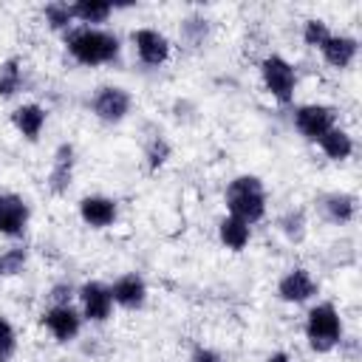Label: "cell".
<instances>
[{"mask_svg": "<svg viewBox=\"0 0 362 362\" xmlns=\"http://www.w3.org/2000/svg\"><path fill=\"white\" fill-rule=\"evenodd\" d=\"M65 51L71 59L88 68L113 65L122 54V40L107 28H90V25H74L68 34H62Z\"/></svg>", "mask_w": 362, "mask_h": 362, "instance_id": "1", "label": "cell"}, {"mask_svg": "<svg viewBox=\"0 0 362 362\" xmlns=\"http://www.w3.org/2000/svg\"><path fill=\"white\" fill-rule=\"evenodd\" d=\"M223 204H226V215H235V218L246 221L249 226H255L257 221L266 218L269 195H266V187H263V181L257 175L243 173V175H235L226 184Z\"/></svg>", "mask_w": 362, "mask_h": 362, "instance_id": "2", "label": "cell"}, {"mask_svg": "<svg viewBox=\"0 0 362 362\" xmlns=\"http://www.w3.org/2000/svg\"><path fill=\"white\" fill-rule=\"evenodd\" d=\"M305 339L308 348L317 354H328L342 342V317L334 303H317L305 314Z\"/></svg>", "mask_w": 362, "mask_h": 362, "instance_id": "3", "label": "cell"}, {"mask_svg": "<svg viewBox=\"0 0 362 362\" xmlns=\"http://www.w3.org/2000/svg\"><path fill=\"white\" fill-rule=\"evenodd\" d=\"M260 82L277 105H288L297 90V68L283 54H266L260 59Z\"/></svg>", "mask_w": 362, "mask_h": 362, "instance_id": "4", "label": "cell"}, {"mask_svg": "<svg viewBox=\"0 0 362 362\" xmlns=\"http://www.w3.org/2000/svg\"><path fill=\"white\" fill-rule=\"evenodd\" d=\"M291 124L294 130L305 139V141H320L334 124H337V113L331 105L322 102H308V105H297L291 113Z\"/></svg>", "mask_w": 362, "mask_h": 362, "instance_id": "5", "label": "cell"}, {"mask_svg": "<svg viewBox=\"0 0 362 362\" xmlns=\"http://www.w3.org/2000/svg\"><path fill=\"white\" fill-rule=\"evenodd\" d=\"M130 107H133V96L122 85H99L90 96V110L105 124H119L122 119H127Z\"/></svg>", "mask_w": 362, "mask_h": 362, "instance_id": "6", "label": "cell"}, {"mask_svg": "<svg viewBox=\"0 0 362 362\" xmlns=\"http://www.w3.org/2000/svg\"><path fill=\"white\" fill-rule=\"evenodd\" d=\"M130 42H133V51H136L139 62L147 65V68L164 65L170 59V54H173V42L167 40V34H161L158 28H150V25L133 28Z\"/></svg>", "mask_w": 362, "mask_h": 362, "instance_id": "7", "label": "cell"}, {"mask_svg": "<svg viewBox=\"0 0 362 362\" xmlns=\"http://www.w3.org/2000/svg\"><path fill=\"white\" fill-rule=\"evenodd\" d=\"M76 300H79V314L88 322H107L113 314V297H110V286L99 283V280H88L76 288Z\"/></svg>", "mask_w": 362, "mask_h": 362, "instance_id": "8", "label": "cell"}, {"mask_svg": "<svg viewBox=\"0 0 362 362\" xmlns=\"http://www.w3.org/2000/svg\"><path fill=\"white\" fill-rule=\"evenodd\" d=\"M31 221V206L17 192H0V235L3 238H23Z\"/></svg>", "mask_w": 362, "mask_h": 362, "instance_id": "9", "label": "cell"}, {"mask_svg": "<svg viewBox=\"0 0 362 362\" xmlns=\"http://www.w3.org/2000/svg\"><path fill=\"white\" fill-rule=\"evenodd\" d=\"M317 291H320V283H317V280L311 277V272L303 269V266L288 269V272L277 280V297H280L283 303H288V305H303V303L314 300Z\"/></svg>", "mask_w": 362, "mask_h": 362, "instance_id": "10", "label": "cell"}, {"mask_svg": "<svg viewBox=\"0 0 362 362\" xmlns=\"http://www.w3.org/2000/svg\"><path fill=\"white\" fill-rule=\"evenodd\" d=\"M82 314H79V308H74L71 303L68 305H48L45 311H42V325H45V331L57 339V342H74L76 337H79V331H82Z\"/></svg>", "mask_w": 362, "mask_h": 362, "instance_id": "11", "label": "cell"}, {"mask_svg": "<svg viewBox=\"0 0 362 362\" xmlns=\"http://www.w3.org/2000/svg\"><path fill=\"white\" fill-rule=\"evenodd\" d=\"M79 221L90 229H107L113 226V221L119 218V204L110 195H85L76 204Z\"/></svg>", "mask_w": 362, "mask_h": 362, "instance_id": "12", "label": "cell"}, {"mask_svg": "<svg viewBox=\"0 0 362 362\" xmlns=\"http://www.w3.org/2000/svg\"><path fill=\"white\" fill-rule=\"evenodd\" d=\"M110 297H113V305L127 308V311H139L147 303V283L141 274L124 272L110 283Z\"/></svg>", "mask_w": 362, "mask_h": 362, "instance_id": "13", "label": "cell"}, {"mask_svg": "<svg viewBox=\"0 0 362 362\" xmlns=\"http://www.w3.org/2000/svg\"><path fill=\"white\" fill-rule=\"evenodd\" d=\"M74 156H76V153H74V144H68V141L54 150L51 170H48V178H45L51 195L68 192V187H71V181H74V167H76V158H74Z\"/></svg>", "mask_w": 362, "mask_h": 362, "instance_id": "14", "label": "cell"}, {"mask_svg": "<svg viewBox=\"0 0 362 362\" xmlns=\"http://www.w3.org/2000/svg\"><path fill=\"white\" fill-rule=\"evenodd\" d=\"M45 122H48V110L37 102H23L11 110V124L25 141H37L45 130Z\"/></svg>", "mask_w": 362, "mask_h": 362, "instance_id": "15", "label": "cell"}, {"mask_svg": "<svg viewBox=\"0 0 362 362\" xmlns=\"http://www.w3.org/2000/svg\"><path fill=\"white\" fill-rule=\"evenodd\" d=\"M320 54H322V59L331 68H339L342 71V68H351L354 65V59L359 54V42L351 34H334L331 31V37L320 45Z\"/></svg>", "mask_w": 362, "mask_h": 362, "instance_id": "16", "label": "cell"}, {"mask_svg": "<svg viewBox=\"0 0 362 362\" xmlns=\"http://www.w3.org/2000/svg\"><path fill=\"white\" fill-rule=\"evenodd\" d=\"M113 3L107 0H74L71 3V17L76 25H90V28H102L110 14H113Z\"/></svg>", "mask_w": 362, "mask_h": 362, "instance_id": "17", "label": "cell"}, {"mask_svg": "<svg viewBox=\"0 0 362 362\" xmlns=\"http://www.w3.org/2000/svg\"><path fill=\"white\" fill-rule=\"evenodd\" d=\"M218 240L221 246H226L229 252H243L252 240V226L235 215H223L218 221Z\"/></svg>", "mask_w": 362, "mask_h": 362, "instance_id": "18", "label": "cell"}, {"mask_svg": "<svg viewBox=\"0 0 362 362\" xmlns=\"http://www.w3.org/2000/svg\"><path fill=\"white\" fill-rule=\"evenodd\" d=\"M317 147H320L322 156L331 158V161H345V158L354 156V139H351V133H348L345 127H339V124H334V127L317 141Z\"/></svg>", "mask_w": 362, "mask_h": 362, "instance_id": "19", "label": "cell"}, {"mask_svg": "<svg viewBox=\"0 0 362 362\" xmlns=\"http://www.w3.org/2000/svg\"><path fill=\"white\" fill-rule=\"evenodd\" d=\"M322 212L331 223H351L356 218V198L351 192H328L322 198Z\"/></svg>", "mask_w": 362, "mask_h": 362, "instance_id": "20", "label": "cell"}, {"mask_svg": "<svg viewBox=\"0 0 362 362\" xmlns=\"http://www.w3.org/2000/svg\"><path fill=\"white\" fill-rule=\"evenodd\" d=\"M25 85V68L20 57H8L0 62V99H11Z\"/></svg>", "mask_w": 362, "mask_h": 362, "instance_id": "21", "label": "cell"}, {"mask_svg": "<svg viewBox=\"0 0 362 362\" xmlns=\"http://www.w3.org/2000/svg\"><path fill=\"white\" fill-rule=\"evenodd\" d=\"M42 17H45L48 28H51V31H59V34H68V31L76 25L74 17H71V3H59V0L45 3Z\"/></svg>", "mask_w": 362, "mask_h": 362, "instance_id": "22", "label": "cell"}, {"mask_svg": "<svg viewBox=\"0 0 362 362\" xmlns=\"http://www.w3.org/2000/svg\"><path fill=\"white\" fill-rule=\"evenodd\" d=\"M167 158H170V144H167V139L164 136H153L150 141H147V147H144V164H147V170H161L164 164H167Z\"/></svg>", "mask_w": 362, "mask_h": 362, "instance_id": "23", "label": "cell"}, {"mask_svg": "<svg viewBox=\"0 0 362 362\" xmlns=\"http://www.w3.org/2000/svg\"><path fill=\"white\" fill-rule=\"evenodd\" d=\"M328 37H331V28H328V23H325L322 17H308V20L303 23V42H305L308 48H317V51H320V45H322Z\"/></svg>", "mask_w": 362, "mask_h": 362, "instance_id": "24", "label": "cell"}, {"mask_svg": "<svg viewBox=\"0 0 362 362\" xmlns=\"http://www.w3.org/2000/svg\"><path fill=\"white\" fill-rule=\"evenodd\" d=\"M17 354V331L14 325L0 314V362H8Z\"/></svg>", "mask_w": 362, "mask_h": 362, "instance_id": "25", "label": "cell"}, {"mask_svg": "<svg viewBox=\"0 0 362 362\" xmlns=\"http://www.w3.org/2000/svg\"><path fill=\"white\" fill-rule=\"evenodd\" d=\"M25 260H28V252H25L23 246H11V249H6V252L0 255L3 274H17V272H23Z\"/></svg>", "mask_w": 362, "mask_h": 362, "instance_id": "26", "label": "cell"}, {"mask_svg": "<svg viewBox=\"0 0 362 362\" xmlns=\"http://www.w3.org/2000/svg\"><path fill=\"white\" fill-rule=\"evenodd\" d=\"M280 229L286 232L288 240H300L303 232H305V218H303V212H288L286 218H280Z\"/></svg>", "mask_w": 362, "mask_h": 362, "instance_id": "27", "label": "cell"}, {"mask_svg": "<svg viewBox=\"0 0 362 362\" xmlns=\"http://www.w3.org/2000/svg\"><path fill=\"white\" fill-rule=\"evenodd\" d=\"M181 31H184V37H187L192 45H198V42L206 40V20H201V17H189V20H184Z\"/></svg>", "mask_w": 362, "mask_h": 362, "instance_id": "28", "label": "cell"}, {"mask_svg": "<svg viewBox=\"0 0 362 362\" xmlns=\"http://www.w3.org/2000/svg\"><path fill=\"white\" fill-rule=\"evenodd\" d=\"M189 362H223V356L209 345H195L189 354Z\"/></svg>", "mask_w": 362, "mask_h": 362, "instance_id": "29", "label": "cell"}, {"mask_svg": "<svg viewBox=\"0 0 362 362\" xmlns=\"http://www.w3.org/2000/svg\"><path fill=\"white\" fill-rule=\"evenodd\" d=\"M74 294H76V288H74V286H68V283H62V286H54L48 297H51V305H68Z\"/></svg>", "mask_w": 362, "mask_h": 362, "instance_id": "30", "label": "cell"}, {"mask_svg": "<svg viewBox=\"0 0 362 362\" xmlns=\"http://www.w3.org/2000/svg\"><path fill=\"white\" fill-rule=\"evenodd\" d=\"M266 362H294V359H291L286 351H274V354H269V359H266Z\"/></svg>", "mask_w": 362, "mask_h": 362, "instance_id": "31", "label": "cell"}, {"mask_svg": "<svg viewBox=\"0 0 362 362\" xmlns=\"http://www.w3.org/2000/svg\"><path fill=\"white\" fill-rule=\"evenodd\" d=\"M0 277H3V266H0Z\"/></svg>", "mask_w": 362, "mask_h": 362, "instance_id": "32", "label": "cell"}]
</instances>
